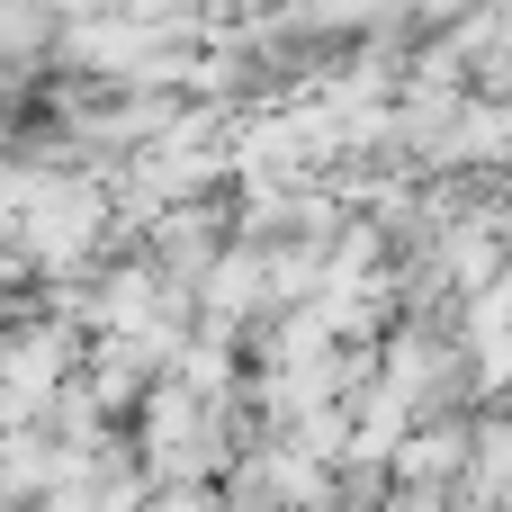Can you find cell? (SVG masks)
<instances>
[{
	"instance_id": "obj_1",
	"label": "cell",
	"mask_w": 512,
	"mask_h": 512,
	"mask_svg": "<svg viewBox=\"0 0 512 512\" xmlns=\"http://www.w3.org/2000/svg\"><path fill=\"white\" fill-rule=\"evenodd\" d=\"M54 36V9L45 0H0V63H36Z\"/></svg>"
}]
</instances>
